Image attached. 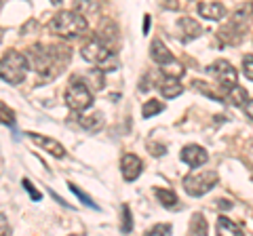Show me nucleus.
I'll return each instance as SVG.
<instances>
[{
  "label": "nucleus",
  "instance_id": "obj_1",
  "mask_svg": "<svg viewBox=\"0 0 253 236\" xmlns=\"http://www.w3.org/2000/svg\"><path fill=\"white\" fill-rule=\"evenodd\" d=\"M28 66L36 70V74L41 76L42 82L55 80L63 70H66L70 61V51L66 46H32L28 51Z\"/></svg>",
  "mask_w": 253,
  "mask_h": 236
},
{
  "label": "nucleus",
  "instance_id": "obj_2",
  "mask_svg": "<svg viewBox=\"0 0 253 236\" xmlns=\"http://www.w3.org/2000/svg\"><path fill=\"white\" fill-rule=\"evenodd\" d=\"M86 19L76 11H59L49 23V30L61 38H78L86 32Z\"/></svg>",
  "mask_w": 253,
  "mask_h": 236
},
{
  "label": "nucleus",
  "instance_id": "obj_3",
  "mask_svg": "<svg viewBox=\"0 0 253 236\" xmlns=\"http://www.w3.org/2000/svg\"><path fill=\"white\" fill-rule=\"evenodd\" d=\"M28 74V57L19 51H9L0 59V78L9 84H21Z\"/></svg>",
  "mask_w": 253,
  "mask_h": 236
},
{
  "label": "nucleus",
  "instance_id": "obj_4",
  "mask_svg": "<svg viewBox=\"0 0 253 236\" xmlns=\"http://www.w3.org/2000/svg\"><path fill=\"white\" fill-rule=\"evenodd\" d=\"M63 99H66L68 108L74 110V112H83V110H86L93 104L91 89L86 86V82H83V78H76V76H72V80H70Z\"/></svg>",
  "mask_w": 253,
  "mask_h": 236
},
{
  "label": "nucleus",
  "instance_id": "obj_5",
  "mask_svg": "<svg viewBox=\"0 0 253 236\" xmlns=\"http://www.w3.org/2000/svg\"><path fill=\"white\" fill-rule=\"evenodd\" d=\"M217 186L215 171H194L184 179V190L190 196H205Z\"/></svg>",
  "mask_w": 253,
  "mask_h": 236
},
{
  "label": "nucleus",
  "instance_id": "obj_6",
  "mask_svg": "<svg viewBox=\"0 0 253 236\" xmlns=\"http://www.w3.org/2000/svg\"><path fill=\"white\" fill-rule=\"evenodd\" d=\"M207 72L215 78L224 93L230 91L232 86L236 84V70L230 66V61H226V59H217L215 64H211L207 68Z\"/></svg>",
  "mask_w": 253,
  "mask_h": 236
},
{
  "label": "nucleus",
  "instance_id": "obj_7",
  "mask_svg": "<svg viewBox=\"0 0 253 236\" xmlns=\"http://www.w3.org/2000/svg\"><path fill=\"white\" fill-rule=\"evenodd\" d=\"M110 53H114V51H110L104 42H99V40H97V38L89 40V42H86L83 49H81L83 59H84V61H89V64H99V61H101V59H106Z\"/></svg>",
  "mask_w": 253,
  "mask_h": 236
},
{
  "label": "nucleus",
  "instance_id": "obj_8",
  "mask_svg": "<svg viewBox=\"0 0 253 236\" xmlns=\"http://www.w3.org/2000/svg\"><path fill=\"white\" fill-rule=\"evenodd\" d=\"M97 40H99V42H104L110 51H116L118 42H121V34H118V28H116V23H114V21H110V19H104V21H101L99 32H97Z\"/></svg>",
  "mask_w": 253,
  "mask_h": 236
},
{
  "label": "nucleus",
  "instance_id": "obj_9",
  "mask_svg": "<svg viewBox=\"0 0 253 236\" xmlns=\"http://www.w3.org/2000/svg\"><path fill=\"white\" fill-rule=\"evenodd\" d=\"M121 171H123V177L126 182H135L141 175V171H144V162H141V158L135 154H125L121 160Z\"/></svg>",
  "mask_w": 253,
  "mask_h": 236
},
{
  "label": "nucleus",
  "instance_id": "obj_10",
  "mask_svg": "<svg viewBox=\"0 0 253 236\" xmlns=\"http://www.w3.org/2000/svg\"><path fill=\"white\" fill-rule=\"evenodd\" d=\"M28 137L34 141V144L38 148H42L44 152H49L51 156H55V158H63L66 156V150H63V146L59 144L57 139L53 137H44V135H38V133H28Z\"/></svg>",
  "mask_w": 253,
  "mask_h": 236
},
{
  "label": "nucleus",
  "instance_id": "obj_11",
  "mask_svg": "<svg viewBox=\"0 0 253 236\" xmlns=\"http://www.w3.org/2000/svg\"><path fill=\"white\" fill-rule=\"evenodd\" d=\"M181 160H184L186 164H190V167H201V164H205L209 160V154H207V150H205L203 146L190 144V146H186L184 150H181Z\"/></svg>",
  "mask_w": 253,
  "mask_h": 236
},
{
  "label": "nucleus",
  "instance_id": "obj_12",
  "mask_svg": "<svg viewBox=\"0 0 253 236\" xmlns=\"http://www.w3.org/2000/svg\"><path fill=\"white\" fill-rule=\"evenodd\" d=\"M177 32H179V38L184 42L188 40H194V38H199L203 34V28L199 21H194L192 17H179L177 21Z\"/></svg>",
  "mask_w": 253,
  "mask_h": 236
},
{
  "label": "nucleus",
  "instance_id": "obj_13",
  "mask_svg": "<svg viewBox=\"0 0 253 236\" xmlns=\"http://www.w3.org/2000/svg\"><path fill=\"white\" fill-rule=\"evenodd\" d=\"M199 15L211 21H221L226 15V6L221 2H199Z\"/></svg>",
  "mask_w": 253,
  "mask_h": 236
},
{
  "label": "nucleus",
  "instance_id": "obj_14",
  "mask_svg": "<svg viewBox=\"0 0 253 236\" xmlns=\"http://www.w3.org/2000/svg\"><path fill=\"white\" fill-rule=\"evenodd\" d=\"M150 57H152L158 66H163V64H167V61L175 59L173 57V53L167 49V44H165L161 38H156V40H152V44H150Z\"/></svg>",
  "mask_w": 253,
  "mask_h": 236
},
{
  "label": "nucleus",
  "instance_id": "obj_15",
  "mask_svg": "<svg viewBox=\"0 0 253 236\" xmlns=\"http://www.w3.org/2000/svg\"><path fill=\"white\" fill-rule=\"evenodd\" d=\"M158 89H161V95L165 99H173L184 93V86L177 82V78H169V76H163V82L158 84Z\"/></svg>",
  "mask_w": 253,
  "mask_h": 236
},
{
  "label": "nucleus",
  "instance_id": "obj_16",
  "mask_svg": "<svg viewBox=\"0 0 253 236\" xmlns=\"http://www.w3.org/2000/svg\"><path fill=\"white\" fill-rule=\"evenodd\" d=\"M154 194H156L158 202H161L165 209H179V207H181V204H179V198H177V194L173 192V190H165V188H154Z\"/></svg>",
  "mask_w": 253,
  "mask_h": 236
},
{
  "label": "nucleus",
  "instance_id": "obj_17",
  "mask_svg": "<svg viewBox=\"0 0 253 236\" xmlns=\"http://www.w3.org/2000/svg\"><path fill=\"white\" fill-rule=\"evenodd\" d=\"M104 114L101 112H91V114H84L78 118V124H81L83 129L86 131H99L101 127H104Z\"/></svg>",
  "mask_w": 253,
  "mask_h": 236
},
{
  "label": "nucleus",
  "instance_id": "obj_18",
  "mask_svg": "<svg viewBox=\"0 0 253 236\" xmlns=\"http://www.w3.org/2000/svg\"><path fill=\"white\" fill-rule=\"evenodd\" d=\"M158 68H161L163 76H169V78H181V76H184V72H186V68L181 66L177 59H171V61H167V64H163Z\"/></svg>",
  "mask_w": 253,
  "mask_h": 236
},
{
  "label": "nucleus",
  "instance_id": "obj_19",
  "mask_svg": "<svg viewBox=\"0 0 253 236\" xmlns=\"http://www.w3.org/2000/svg\"><path fill=\"white\" fill-rule=\"evenodd\" d=\"M217 234H243V228L239 224L230 222L228 217H219L217 219V226H215Z\"/></svg>",
  "mask_w": 253,
  "mask_h": 236
},
{
  "label": "nucleus",
  "instance_id": "obj_20",
  "mask_svg": "<svg viewBox=\"0 0 253 236\" xmlns=\"http://www.w3.org/2000/svg\"><path fill=\"white\" fill-rule=\"evenodd\" d=\"M226 99H230L232 106H243L245 101H247V91H245L243 86L236 82L230 91H226Z\"/></svg>",
  "mask_w": 253,
  "mask_h": 236
},
{
  "label": "nucleus",
  "instance_id": "obj_21",
  "mask_svg": "<svg viewBox=\"0 0 253 236\" xmlns=\"http://www.w3.org/2000/svg\"><path fill=\"white\" fill-rule=\"evenodd\" d=\"M165 110V104L161 99H148L144 106H141V114H144V118H152L156 114H161Z\"/></svg>",
  "mask_w": 253,
  "mask_h": 236
},
{
  "label": "nucleus",
  "instance_id": "obj_22",
  "mask_svg": "<svg viewBox=\"0 0 253 236\" xmlns=\"http://www.w3.org/2000/svg\"><path fill=\"white\" fill-rule=\"evenodd\" d=\"M72 9L84 17V15H93L97 11V4H95V0H72Z\"/></svg>",
  "mask_w": 253,
  "mask_h": 236
},
{
  "label": "nucleus",
  "instance_id": "obj_23",
  "mask_svg": "<svg viewBox=\"0 0 253 236\" xmlns=\"http://www.w3.org/2000/svg\"><path fill=\"white\" fill-rule=\"evenodd\" d=\"M207 230H209V226H207V219H205L201 213H196V215H192V222H190V232L192 234H207Z\"/></svg>",
  "mask_w": 253,
  "mask_h": 236
},
{
  "label": "nucleus",
  "instance_id": "obj_24",
  "mask_svg": "<svg viewBox=\"0 0 253 236\" xmlns=\"http://www.w3.org/2000/svg\"><path fill=\"white\" fill-rule=\"evenodd\" d=\"M97 68H99L104 74H108V72H114V70L118 68V57H116V53H110L106 59H101L99 64H97Z\"/></svg>",
  "mask_w": 253,
  "mask_h": 236
},
{
  "label": "nucleus",
  "instance_id": "obj_25",
  "mask_svg": "<svg viewBox=\"0 0 253 236\" xmlns=\"http://www.w3.org/2000/svg\"><path fill=\"white\" fill-rule=\"evenodd\" d=\"M0 122H2V124H11V127L15 122V112L4 104V101H0Z\"/></svg>",
  "mask_w": 253,
  "mask_h": 236
},
{
  "label": "nucleus",
  "instance_id": "obj_26",
  "mask_svg": "<svg viewBox=\"0 0 253 236\" xmlns=\"http://www.w3.org/2000/svg\"><path fill=\"white\" fill-rule=\"evenodd\" d=\"M70 190H72L76 196H78V198H81L83 200V204H86V207H91V209H95V211H97L99 207H97V204H95L93 202V198H91V196L89 194H84L83 190H81V188H78V186H74V184H70Z\"/></svg>",
  "mask_w": 253,
  "mask_h": 236
},
{
  "label": "nucleus",
  "instance_id": "obj_27",
  "mask_svg": "<svg viewBox=\"0 0 253 236\" xmlns=\"http://www.w3.org/2000/svg\"><path fill=\"white\" fill-rule=\"evenodd\" d=\"M192 86H194V89L196 91H201V93H205V95H207V97H211V99H215V101H226V99H221L219 95H217V93L215 91H213V89H209V86L207 84H205L203 80H194L192 82Z\"/></svg>",
  "mask_w": 253,
  "mask_h": 236
},
{
  "label": "nucleus",
  "instance_id": "obj_28",
  "mask_svg": "<svg viewBox=\"0 0 253 236\" xmlns=\"http://www.w3.org/2000/svg\"><path fill=\"white\" fill-rule=\"evenodd\" d=\"M133 230V219H131V209L123 204V232H131Z\"/></svg>",
  "mask_w": 253,
  "mask_h": 236
},
{
  "label": "nucleus",
  "instance_id": "obj_29",
  "mask_svg": "<svg viewBox=\"0 0 253 236\" xmlns=\"http://www.w3.org/2000/svg\"><path fill=\"white\" fill-rule=\"evenodd\" d=\"M21 184H23V190H26V192L30 194V198H32V200H41V198H42V196H41V192L36 190V188H34V184H32L30 179H23Z\"/></svg>",
  "mask_w": 253,
  "mask_h": 236
},
{
  "label": "nucleus",
  "instance_id": "obj_30",
  "mask_svg": "<svg viewBox=\"0 0 253 236\" xmlns=\"http://www.w3.org/2000/svg\"><path fill=\"white\" fill-rule=\"evenodd\" d=\"M243 72L249 80H253V55H245L243 57Z\"/></svg>",
  "mask_w": 253,
  "mask_h": 236
},
{
  "label": "nucleus",
  "instance_id": "obj_31",
  "mask_svg": "<svg viewBox=\"0 0 253 236\" xmlns=\"http://www.w3.org/2000/svg\"><path fill=\"white\" fill-rule=\"evenodd\" d=\"M158 234H171V224H158L150 230V236H158Z\"/></svg>",
  "mask_w": 253,
  "mask_h": 236
},
{
  "label": "nucleus",
  "instance_id": "obj_32",
  "mask_svg": "<svg viewBox=\"0 0 253 236\" xmlns=\"http://www.w3.org/2000/svg\"><path fill=\"white\" fill-rule=\"evenodd\" d=\"M148 150H150V154H152V156H163L165 152H167L163 144H154V141H150V144H148Z\"/></svg>",
  "mask_w": 253,
  "mask_h": 236
},
{
  "label": "nucleus",
  "instance_id": "obj_33",
  "mask_svg": "<svg viewBox=\"0 0 253 236\" xmlns=\"http://www.w3.org/2000/svg\"><path fill=\"white\" fill-rule=\"evenodd\" d=\"M161 6L167 11H177L179 9V0H161Z\"/></svg>",
  "mask_w": 253,
  "mask_h": 236
},
{
  "label": "nucleus",
  "instance_id": "obj_34",
  "mask_svg": "<svg viewBox=\"0 0 253 236\" xmlns=\"http://www.w3.org/2000/svg\"><path fill=\"white\" fill-rule=\"evenodd\" d=\"M9 232H11L9 222L4 219V215H0V236H2V234H9Z\"/></svg>",
  "mask_w": 253,
  "mask_h": 236
},
{
  "label": "nucleus",
  "instance_id": "obj_35",
  "mask_svg": "<svg viewBox=\"0 0 253 236\" xmlns=\"http://www.w3.org/2000/svg\"><path fill=\"white\" fill-rule=\"evenodd\" d=\"M243 108H245V114H247L251 120H253V99H251V101H245Z\"/></svg>",
  "mask_w": 253,
  "mask_h": 236
},
{
  "label": "nucleus",
  "instance_id": "obj_36",
  "mask_svg": "<svg viewBox=\"0 0 253 236\" xmlns=\"http://www.w3.org/2000/svg\"><path fill=\"white\" fill-rule=\"evenodd\" d=\"M217 207H219V209H230V207H232V202H230V200H224V198H219Z\"/></svg>",
  "mask_w": 253,
  "mask_h": 236
},
{
  "label": "nucleus",
  "instance_id": "obj_37",
  "mask_svg": "<svg viewBox=\"0 0 253 236\" xmlns=\"http://www.w3.org/2000/svg\"><path fill=\"white\" fill-rule=\"evenodd\" d=\"M148 32H150V15L144 17V34H148Z\"/></svg>",
  "mask_w": 253,
  "mask_h": 236
},
{
  "label": "nucleus",
  "instance_id": "obj_38",
  "mask_svg": "<svg viewBox=\"0 0 253 236\" xmlns=\"http://www.w3.org/2000/svg\"><path fill=\"white\" fill-rule=\"evenodd\" d=\"M51 2H53V4H61V0H51Z\"/></svg>",
  "mask_w": 253,
  "mask_h": 236
}]
</instances>
